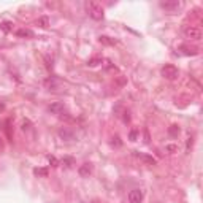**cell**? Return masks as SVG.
<instances>
[{"label":"cell","instance_id":"obj_1","mask_svg":"<svg viewBox=\"0 0 203 203\" xmlns=\"http://www.w3.org/2000/svg\"><path fill=\"white\" fill-rule=\"evenodd\" d=\"M87 11H89V16L95 21H100V19H103V7H102L100 3L97 2H91L87 5Z\"/></svg>","mask_w":203,"mask_h":203},{"label":"cell","instance_id":"obj_2","mask_svg":"<svg viewBox=\"0 0 203 203\" xmlns=\"http://www.w3.org/2000/svg\"><path fill=\"white\" fill-rule=\"evenodd\" d=\"M183 34H184L186 38L194 40V41H197V40L201 38V29H200V27H195V25H187V27H184Z\"/></svg>","mask_w":203,"mask_h":203},{"label":"cell","instance_id":"obj_3","mask_svg":"<svg viewBox=\"0 0 203 203\" xmlns=\"http://www.w3.org/2000/svg\"><path fill=\"white\" fill-rule=\"evenodd\" d=\"M160 73H162V76H164L165 80H176V78H178V75H180L178 68H176L174 65H171V64L164 65L162 70H160Z\"/></svg>","mask_w":203,"mask_h":203},{"label":"cell","instance_id":"obj_4","mask_svg":"<svg viewBox=\"0 0 203 203\" xmlns=\"http://www.w3.org/2000/svg\"><path fill=\"white\" fill-rule=\"evenodd\" d=\"M159 5H160V8H164L168 13H173V11H176L178 8L181 7V3L178 2V0H162Z\"/></svg>","mask_w":203,"mask_h":203},{"label":"cell","instance_id":"obj_5","mask_svg":"<svg viewBox=\"0 0 203 203\" xmlns=\"http://www.w3.org/2000/svg\"><path fill=\"white\" fill-rule=\"evenodd\" d=\"M59 137L64 141H75L76 140V133L71 129H68V127H62V129L59 130Z\"/></svg>","mask_w":203,"mask_h":203},{"label":"cell","instance_id":"obj_6","mask_svg":"<svg viewBox=\"0 0 203 203\" xmlns=\"http://www.w3.org/2000/svg\"><path fill=\"white\" fill-rule=\"evenodd\" d=\"M48 111L53 113V114H64L65 113V107H64V103H60V102H54V103H51L48 107Z\"/></svg>","mask_w":203,"mask_h":203},{"label":"cell","instance_id":"obj_7","mask_svg":"<svg viewBox=\"0 0 203 203\" xmlns=\"http://www.w3.org/2000/svg\"><path fill=\"white\" fill-rule=\"evenodd\" d=\"M180 51L186 56H197L198 54V48L192 46V44H183V46H180Z\"/></svg>","mask_w":203,"mask_h":203},{"label":"cell","instance_id":"obj_8","mask_svg":"<svg viewBox=\"0 0 203 203\" xmlns=\"http://www.w3.org/2000/svg\"><path fill=\"white\" fill-rule=\"evenodd\" d=\"M141 200H143V192L140 189L130 190V194H129V203H141Z\"/></svg>","mask_w":203,"mask_h":203},{"label":"cell","instance_id":"obj_9","mask_svg":"<svg viewBox=\"0 0 203 203\" xmlns=\"http://www.w3.org/2000/svg\"><path fill=\"white\" fill-rule=\"evenodd\" d=\"M78 173H80V176H83V178L89 176V174L92 173V165H91V164H83V165L78 168Z\"/></svg>","mask_w":203,"mask_h":203},{"label":"cell","instance_id":"obj_10","mask_svg":"<svg viewBox=\"0 0 203 203\" xmlns=\"http://www.w3.org/2000/svg\"><path fill=\"white\" fill-rule=\"evenodd\" d=\"M135 156L138 159H141L143 162H146L148 165H156V159L151 157V156H146V154H141V152H135Z\"/></svg>","mask_w":203,"mask_h":203},{"label":"cell","instance_id":"obj_11","mask_svg":"<svg viewBox=\"0 0 203 203\" xmlns=\"http://www.w3.org/2000/svg\"><path fill=\"white\" fill-rule=\"evenodd\" d=\"M44 86H46L49 91H56V89L59 87V83H57L54 78H48V80L44 81Z\"/></svg>","mask_w":203,"mask_h":203},{"label":"cell","instance_id":"obj_12","mask_svg":"<svg viewBox=\"0 0 203 203\" xmlns=\"http://www.w3.org/2000/svg\"><path fill=\"white\" fill-rule=\"evenodd\" d=\"M100 43H103L107 46H113V44H116V40L111 38V37H107V35H102L100 37Z\"/></svg>","mask_w":203,"mask_h":203},{"label":"cell","instance_id":"obj_13","mask_svg":"<svg viewBox=\"0 0 203 203\" xmlns=\"http://www.w3.org/2000/svg\"><path fill=\"white\" fill-rule=\"evenodd\" d=\"M16 35H18V37H34L32 30H29V29H19V30L16 32Z\"/></svg>","mask_w":203,"mask_h":203},{"label":"cell","instance_id":"obj_14","mask_svg":"<svg viewBox=\"0 0 203 203\" xmlns=\"http://www.w3.org/2000/svg\"><path fill=\"white\" fill-rule=\"evenodd\" d=\"M168 132H170L171 137H176V135H180V127H178V125H171L170 129H168Z\"/></svg>","mask_w":203,"mask_h":203},{"label":"cell","instance_id":"obj_15","mask_svg":"<svg viewBox=\"0 0 203 203\" xmlns=\"http://www.w3.org/2000/svg\"><path fill=\"white\" fill-rule=\"evenodd\" d=\"M37 24L41 25V27H48V18H40V19L37 21Z\"/></svg>","mask_w":203,"mask_h":203},{"label":"cell","instance_id":"obj_16","mask_svg":"<svg viewBox=\"0 0 203 203\" xmlns=\"http://www.w3.org/2000/svg\"><path fill=\"white\" fill-rule=\"evenodd\" d=\"M165 151L174 152V151H178V146H176V144H167V146H165Z\"/></svg>","mask_w":203,"mask_h":203},{"label":"cell","instance_id":"obj_17","mask_svg":"<svg viewBox=\"0 0 203 203\" xmlns=\"http://www.w3.org/2000/svg\"><path fill=\"white\" fill-rule=\"evenodd\" d=\"M102 62V59H92V60H89L87 62V65H91V67H95V65H98Z\"/></svg>","mask_w":203,"mask_h":203},{"label":"cell","instance_id":"obj_18","mask_svg":"<svg viewBox=\"0 0 203 203\" xmlns=\"http://www.w3.org/2000/svg\"><path fill=\"white\" fill-rule=\"evenodd\" d=\"M35 173H37V174H41V176H46V174H48V171H46L44 168H40V170L37 168V170H35Z\"/></svg>","mask_w":203,"mask_h":203},{"label":"cell","instance_id":"obj_19","mask_svg":"<svg viewBox=\"0 0 203 203\" xmlns=\"http://www.w3.org/2000/svg\"><path fill=\"white\" fill-rule=\"evenodd\" d=\"M111 144H113V146H114V144H116V146H121V141H119V137H114V138H113V141H111Z\"/></svg>","mask_w":203,"mask_h":203},{"label":"cell","instance_id":"obj_20","mask_svg":"<svg viewBox=\"0 0 203 203\" xmlns=\"http://www.w3.org/2000/svg\"><path fill=\"white\" fill-rule=\"evenodd\" d=\"M22 129H24V130H29V129H30V122H24V124H22Z\"/></svg>","mask_w":203,"mask_h":203},{"label":"cell","instance_id":"obj_21","mask_svg":"<svg viewBox=\"0 0 203 203\" xmlns=\"http://www.w3.org/2000/svg\"><path fill=\"white\" fill-rule=\"evenodd\" d=\"M10 25H11L10 22H5V24L2 25V29H5V30H10Z\"/></svg>","mask_w":203,"mask_h":203},{"label":"cell","instance_id":"obj_22","mask_svg":"<svg viewBox=\"0 0 203 203\" xmlns=\"http://www.w3.org/2000/svg\"><path fill=\"white\" fill-rule=\"evenodd\" d=\"M137 138V130H132L130 132V140H135Z\"/></svg>","mask_w":203,"mask_h":203},{"label":"cell","instance_id":"obj_23","mask_svg":"<svg viewBox=\"0 0 203 203\" xmlns=\"http://www.w3.org/2000/svg\"><path fill=\"white\" fill-rule=\"evenodd\" d=\"M3 110H5V105H3V103H0V111H3Z\"/></svg>","mask_w":203,"mask_h":203}]
</instances>
